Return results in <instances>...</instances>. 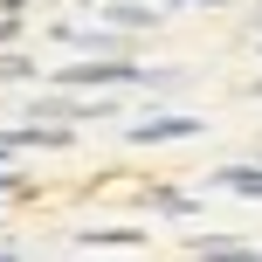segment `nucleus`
Returning a JSON list of instances; mask_svg holds the SVG:
<instances>
[{
    "mask_svg": "<svg viewBox=\"0 0 262 262\" xmlns=\"http://www.w3.org/2000/svg\"><path fill=\"white\" fill-rule=\"evenodd\" d=\"M186 131H200V118H152L138 124V138H186Z\"/></svg>",
    "mask_w": 262,
    "mask_h": 262,
    "instance_id": "2",
    "label": "nucleus"
},
{
    "mask_svg": "<svg viewBox=\"0 0 262 262\" xmlns=\"http://www.w3.org/2000/svg\"><path fill=\"white\" fill-rule=\"evenodd\" d=\"M124 76H138L131 62H97V69H62V83H124Z\"/></svg>",
    "mask_w": 262,
    "mask_h": 262,
    "instance_id": "1",
    "label": "nucleus"
}]
</instances>
